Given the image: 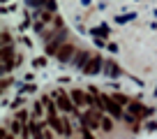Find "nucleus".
Wrapping results in <instances>:
<instances>
[{
	"instance_id": "nucleus-3",
	"label": "nucleus",
	"mask_w": 157,
	"mask_h": 139,
	"mask_svg": "<svg viewBox=\"0 0 157 139\" xmlns=\"http://www.w3.org/2000/svg\"><path fill=\"white\" fill-rule=\"evenodd\" d=\"M14 65V49L12 46H2V72H10Z\"/></svg>"
},
{
	"instance_id": "nucleus-5",
	"label": "nucleus",
	"mask_w": 157,
	"mask_h": 139,
	"mask_svg": "<svg viewBox=\"0 0 157 139\" xmlns=\"http://www.w3.org/2000/svg\"><path fill=\"white\" fill-rule=\"evenodd\" d=\"M63 42H65V30L56 35V40H51V42H49L46 51H49V54H58V51H60V46H63Z\"/></svg>"
},
{
	"instance_id": "nucleus-4",
	"label": "nucleus",
	"mask_w": 157,
	"mask_h": 139,
	"mask_svg": "<svg viewBox=\"0 0 157 139\" xmlns=\"http://www.w3.org/2000/svg\"><path fill=\"white\" fill-rule=\"evenodd\" d=\"M102 65H104V60L99 58V56H93V58L88 60V65L83 67V72L86 74H97L99 70H102Z\"/></svg>"
},
{
	"instance_id": "nucleus-6",
	"label": "nucleus",
	"mask_w": 157,
	"mask_h": 139,
	"mask_svg": "<svg viewBox=\"0 0 157 139\" xmlns=\"http://www.w3.org/2000/svg\"><path fill=\"white\" fill-rule=\"evenodd\" d=\"M56 56H58V60L67 63V60H69V58L74 56V46H72V44H63V46H60V51H58Z\"/></svg>"
},
{
	"instance_id": "nucleus-2",
	"label": "nucleus",
	"mask_w": 157,
	"mask_h": 139,
	"mask_svg": "<svg viewBox=\"0 0 157 139\" xmlns=\"http://www.w3.org/2000/svg\"><path fill=\"white\" fill-rule=\"evenodd\" d=\"M56 104H58V109H63V111H74L76 109V104H74V100H72V95H67V93H63L60 90L58 95H56Z\"/></svg>"
},
{
	"instance_id": "nucleus-10",
	"label": "nucleus",
	"mask_w": 157,
	"mask_h": 139,
	"mask_svg": "<svg viewBox=\"0 0 157 139\" xmlns=\"http://www.w3.org/2000/svg\"><path fill=\"white\" fill-rule=\"evenodd\" d=\"M102 130H104V132H111V130H113V123H111V118L102 116Z\"/></svg>"
},
{
	"instance_id": "nucleus-15",
	"label": "nucleus",
	"mask_w": 157,
	"mask_h": 139,
	"mask_svg": "<svg viewBox=\"0 0 157 139\" xmlns=\"http://www.w3.org/2000/svg\"><path fill=\"white\" fill-rule=\"evenodd\" d=\"M81 134H83V139H93V134L88 132V128H81Z\"/></svg>"
},
{
	"instance_id": "nucleus-16",
	"label": "nucleus",
	"mask_w": 157,
	"mask_h": 139,
	"mask_svg": "<svg viewBox=\"0 0 157 139\" xmlns=\"http://www.w3.org/2000/svg\"><path fill=\"white\" fill-rule=\"evenodd\" d=\"M95 33H97V35H106V26H102V28H97V30H95Z\"/></svg>"
},
{
	"instance_id": "nucleus-8",
	"label": "nucleus",
	"mask_w": 157,
	"mask_h": 139,
	"mask_svg": "<svg viewBox=\"0 0 157 139\" xmlns=\"http://www.w3.org/2000/svg\"><path fill=\"white\" fill-rule=\"evenodd\" d=\"M72 100L76 107H83V104H88V95L81 93V90H72Z\"/></svg>"
},
{
	"instance_id": "nucleus-11",
	"label": "nucleus",
	"mask_w": 157,
	"mask_h": 139,
	"mask_svg": "<svg viewBox=\"0 0 157 139\" xmlns=\"http://www.w3.org/2000/svg\"><path fill=\"white\" fill-rule=\"evenodd\" d=\"M109 74L111 77H116V74H120V67H118L116 63H109Z\"/></svg>"
},
{
	"instance_id": "nucleus-17",
	"label": "nucleus",
	"mask_w": 157,
	"mask_h": 139,
	"mask_svg": "<svg viewBox=\"0 0 157 139\" xmlns=\"http://www.w3.org/2000/svg\"><path fill=\"white\" fill-rule=\"evenodd\" d=\"M2 139H14V137H12V134H7L5 130H2Z\"/></svg>"
},
{
	"instance_id": "nucleus-13",
	"label": "nucleus",
	"mask_w": 157,
	"mask_h": 139,
	"mask_svg": "<svg viewBox=\"0 0 157 139\" xmlns=\"http://www.w3.org/2000/svg\"><path fill=\"white\" fill-rule=\"evenodd\" d=\"M113 100H116L118 104H125V102H127V97H125V95H113Z\"/></svg>"
},
{
	"instance_id": "nucleus-14",
	"label": "nucleus",
	"mask_w": 157,
	"mask_h": 139,
	"mask_svg": "<svg viewBox=\"0 0 157 139\" xmlns=\"http://www.w3.org/2000/svg\"><path fill=\"white\" fill-rule=\"evenodd\" d=\"M28 118V111H19V114H16V121H25Z\"/></svg>"
},
{
	"instance_id": "nucleus-12",
	"label": "nucleus",
	"mask_w": 157,
	"mask_h": 139,
	"mask_svg": "<svg viewBox=\"0 0 157 139\" xmlns=\"http://www.w3.org/2000/svg\"><path fill=\"white\" fill-rule=\"evenodd\" d=\"M129 111H132V114H141V104H139V102H132V104H129Z\"/></svg>"
},
{
	"instance_id": "nucleus-9",
	"label": "nucleus",
	"mask_w": 157,
	"mask_h": 139,
	"mask_svg": "<svg viewBox=\"0 0 157 139\" xmlns=\"http://www.w3.org/2000/svg\"><path fill=\"white\" fill-rule=\"evenodd\" d=\"M30 134H33V139H44V132H42V123H30Z\"/></svg>"
},
{
	"instance_id": "nucleus-7",
	"label": "nucleus",
	"mask_w": 157,
	"mask_h": 139,
	"mask_svg": "<svg viewBox=\"0 0 157 139\" xmlns=\"http://www.w3.org/2000/svg\"><path fill=\"white\" fill-rule=\"evenodd\" d=\"M88 60H90V54H88V51H78V54H76V58H74V65L83 70L86 65H88Z\"/></svg>"
},
{
	"instance_id": "nucleus-1",
	"label": "nucleus",
	"mask_w": 157,
	"mask_h": 139,
	"mask_svg": "<svg viewBox=\"0 0 157 139\" xmlns=\"http://www.w3.org/2000/svg\"><path fill=\"white\" fill-rule=\"evenodd\" d=\"M99 104H104V109H106L109 114L113 116V118H120V116H123V109H120V104H118L113 97H109V95H99Z\"/></svg>"
}]
</instances>
